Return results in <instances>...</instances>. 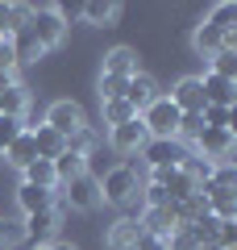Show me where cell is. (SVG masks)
<instances>
[{"instance_id": "cell-31", "label": "cell", "mask_w": 237, "mask_h": 250, "mask_svg": "<svg viewBox=\"0 0 237 250\" xmlns=\"http://www.w3.org/2000/svg\"><path fill=\"white\" fill-rule=\"evenodd\" d=\"M212 75L237 80V50H220V54H212Z\"/></svg>"}, {"instance_id": "cell-10", "label": "cell", "mask_w": 237, "mask_h": 250, "mask_svg": "<svg viewBox=\"0 0 237 250\" xmlns=\"http://www.w3.org/2000/svg\"><path fill=\"white\" fill-rule=\"evenodd\" d=\"M146 142H150V134H146V125H141V117H133V121L108 129V146H113L117 154H141Z\"/></svg>"}, {"instance_id": "cell-34", "label": "cell", "mask_w": 237, "mask_h": 250, "mask_svg": "<svg viewBox=\"0 0 237 250\" xmlns=\"http://www.w3.org/2000/svg\"><path fill=\"white\" fill-rule=\"evenodd\" d=\"M96 92H100V100H117L125 92V80H113V75H100L96 80Z\"/></svg>"}, {"instance_id": "cell-6", "label": "cell", "mask_w": 237, "mask_h": 250, "mask_svg": "<svg viewBox=\"0 0 237 250\" xmlns=\"http://www.w3.org/2000/svg\"><path fill=\"white\" fill-rule=\"evenodd\" d=\"M183 154H187V146L179 142V138H150V142L141 146V159H146L150 171H171V167H179Z\"/></svg>"}, {"instance_id": "cell-40", "label": "cell", "mask_w": 237, "mask_h": 250, "mask_svg": "<svg viewBox=\"0 0 237 250\" xmlns=\"http://www.w3.org/2000/svg\"><path fill=\"white\" fill-rule=\"evenodd\" d=\"M200 250H217V246H200Z\"/></svg>"}, {"instance_id": "cell-23", "label": "cell", "mask_w": 237, "mask_h": 250, "mask_svg": "<svg viewBox=\"0 0 237 250\" xmlns=\"http://www.w3.org/2000/svg\"><path fill=\"white\" fill-rule=\"evenodd\" d=\"M192 50L200 54V59H212V54L225 50V38H220L212 25H204V21H200V25L192 29Z\"/></svg>"}, {"instance_id": "cell-2", "label": "cell", "mask_w": 237, "mask_h": 250, "mask_svg": "<svg viewBox=\"0 0 237 250\" xmlns=\"http://www.w3.org/2000/svg\"><path fill=\"white\" fill-rule=\"evenodd\" d=\"M29 34L38 38V46H42V50H59L62 38H67V17H62V9H59V4H34Z\"/></svg>"}, {"instance_id": "cell-25", "label": "cell", "mask_w": 237, "mask_h": 250, "mask_svg": "<svg viewBox=\"0 0 237 250\" xmlns=\"http://www.w3.org/2000/svg\"><path fill=\"white\" fill-rule=\"evenodd\" d=\"M67 150H75V154H83V159H92V154L100 150V134H96V125L88 121L79 134H71V138H67Z\"/></svg>"}, {"instance_id": "cell-24", "label": "cell", "mask_w": 237, "mask_h": 250, "mask_svg": "<svg viewBox=\"0 0 237 250\" xmlns=\"http://www.w3.org/2000/svg\"><path fill=\"white\" fill-rule=\"evenodd\" d=\"M54 175H59V184H67V179H75V175H88V159L75 154V150H62L59 159H54Z\"/></svg>"}, {"instance_id": "cell-35", "label": "cell", "mask_w": 237, "mask_h": 250, "mask_svg": "<svg viewBox=\"0 0 237 250\" xmlns=\"http://www.w3.org/2000/svg\"><path fill=\"white\" fill-rule=\"evenodd\" d=\"M237 246V225L233 221H220V229H217V250H233Z\"/></svg>"}, {"instance_id": "cell-18", "label": "cell", "mask_w": 237, "mask_h": 250, "mask_svg": "<svg viewBox=\"0 0 237 250\" xmlns=\"http://www.w3.org/2000/svg\"><path fill=\"white\" fill-rule=\"evenodd\" d=\"M138 238H141V225L133 221V217H117V221L108 225V233H104L108 250H133Z\"/></svg>"}, {"instance_id": "cell-39", "label": "cell", "mask_w": 237, "mask_h": 250, "mask_svg": "<svg viewBox=\"0 0 237 250\" xmlns=\"http://www.w3.org/2000/svg\"><path fill=\"white\" fill-rule=\"evenodd\" d=\"M34 250H50V246H34Z\"/></svg>"}, {"instance_id": "cell-7", "label": "cell", "mask_w": 237, "mask_h": 250, "mask_svg": "<svg viewBox=\"0 0 237 250\" xmlns=\"http://www.w3.org/2000/svg\"><path fill=\"white\" fill-rule=\"evenodd\" d=\"M138 225H141V233L167 242L171 233L179 229V213H175V205H146V208L138 213Z\"/></svg>"}, {"instance_id": "cell-38", "label": "cell", "mask_w": 237, "mask_h": 250, "mask_svg": "<svg viewBox=\"0 0 237 250\" xmlns=\"http://www.w3.org/2000/svg\"><path fill=\"white\" fill-rule=\"evenodd\" d=\"M133 250H167V242H158V238H150V233H141Z\"/></svg>"}, {"instance_id": "cell-15", "label": "cell", "mask_w": 237, "mask_h": 250, "mask_svg": "<svg viewBox=\"0 0 237 250\" xmlns=\"http://www.w3.org/2000/svg\"><path fill=\"white\" fill-rule=\"evenodd\" d=\"M17 208H21V217L42 213V208H59V192H46V188L21 184V188H17Z\"/></svg>"}, {"instance_id": "cell-8", "label": "cell", "mask_w": 237, "mask_h": 250, "mask_svg": "<svg viewBox=\"0 0 237 250\" xmlns=\"http://www.w3.org/2000/svg\"><path fill=\"white\" fill-rule=\"evenodd\" d=\"M59 221H62L59 208H42V213L21 217V229H25V238L34 246H50V242H59Z\"/></svg>"}, {"instance_id": "cell-5", "label": "cell", "mask_w": 237, "mask_h": 250, "mask_svg": "<svg viewBox=\"0 0 237 250\" xmlns=\"http://www.w3.org/2000/svg\"><path fill=\"white\" fill-rule=\"evenodd\" d=\"M179 117H183V113L171 104V96H158L154 104L141 113V125H146V134H150V138H175Z\"/></svg>"}, {"instance_id": "cell-3", "label": "cell", "mask_w": 237, "mask_h": 250, "mask_svg": "<svg viewBox=\"0 0 237 250\" xmlns=\"http://www.w3.org/2000/svg\"><path fill=\"white\" fill-rule=\"evenodd\" d=\"M42 125H50L54 134H62V138H71V134H79L83 125H88V113H83V104L79 100H54L50 108H46V117H42Z\"/></svg>"}, {"instance_id": "cell-21", "label": "cell", "mask_w": 237, "mask_h": 250, "mask_svg": "<svg viewBox=\"0 0 237 250\" xmlns=\"http://www.w3.org/2000/svg\"><path fill=\"white\" fill-rule=\"evenodd\" d=\"M29 134H34V146H38V159H59L62 150H67V138L54 134L50 125H29Z\"/></svg>"}, {"instance_id": "cell-28", "label": "cell", "mask_w": 237, "mask_h": 250, "mask_svg": "<svg viewBox=\"0 0 237 250\" xmlns=\"http://www.w3.org/2000/svg\"><path fill=\"white\" fill-rule=\"evenodd\" d=\"M179 171H183V175L192 179L196 188H200L204 179L212 175V163H208V159H200V154H192V150H187V154H183V163H179Z\"/></svg>"}, {"instance_id": "cell-17", "label": "cell", "mask_w": 237, "mask_h": 250, "mask_svg": "<svg viewBox=\"0 0 237 250\" xmlns=\"http://www.w3.org/2000/svg\"><path fill=\"white\" fill-rule=\"evenodd\" d=\"M34 17V4H0V42H13Z\"/></svg>"}, {"instance_id": "cell-30", "label": "cell", "mask_w": 237, "mask_h": 250, "mask_svg": "<svg viewBox=\"0 0 237 250\" xmlns=\"http://www.w3.org/2000/svg\"><path fill=\"white\" fill-rule=\"evenodd\" d=\"M200 134H204V117L200 113H183V117H179V129H175L179 142H196Z\"/></svg>"}, {"instance_id": "cell-13", "label": "cell", "mask_w": 237, "mask_h": 250, "mask_svg": "<svg viewBox=\"0 0 237 250\" xmlns=\"http://www.w3.org/2000/svg\"><path fill=\"white\" fill-rule=\"evenodd\" d=\"M200 88H204V104H217V108H233L237 104V80H225V75H200Z\"/></svg>"}, {"instance_id": "cell-32", "label": "cell", "mask_w": 237, "mask_h": 250, "mask_svg": "<svg viewBox=\"0 0 237 250\" xmlns=\"http://www.w3.org/2000/svg\"><path fill=\"white\" fill-rule=\"evenodd\" d=\"M17 242H25V229H21V221H4V217H0V250H13Z\"/></svg>"}, {"instance_id": "cell-37", "label": "cell", "mask_w": 237, "mask_h": 250, "mask_svg": "<svg viewBox=\"0 0 237 250\" xmlns=\"http://www.w3.org/2000/svg\"><path fill=\"white\" fill-rule=\"evenodd\" d=\"M167 250H200V246H196V238H192L187 229H175V233L167 238Z\"/></svg>"}, {"instance_id": "cell-11", "label": "cell", "mask_w": 237, "mask_h": 250, "mask_svg": "<svg viewBox=\"0 0 237 250\" xmlns=\"http://www.w3.org/2000/svg\"><path fill=\"white\" fill-rule=\"evenodd\" d=\"M121 96L129 100V108H133V113L141 117V113H146V108L154 104L158 96H162V92H158V80H154V75L138 71V75H133V80H125V92H121Z\"/></svg>"}, {"instance_id": "cell-12", "label": "cell", "mask_w": 237, "mask_h": 250, "mask_svg": "<svg viewBox=\"0 0 237 250\" xmlns=\"http://www.w3.org/2000/svg\"><path fill=\"white\" fill-rule=\"evenodd\" d=\"M141 67H138V50L133 46H113L100 62V75H113V80H133Z\"/></svg>"}, {"instance_id": "cell-33", "label": "cell", "mask_w": 237, "mask_h": 250, "mask_svg": "<svg viewBox=\"0 0 237 250\" xmlns=\"http://www.w3.org/2000/svg\"><path fill=\"white\" fill-rule=\"evenodd\" d=\"M21 129H25V121H17V117H0V154L9 150V142L21 134Z\"/></svg>"}, {"instance_id": "cell-4", "label": "cell", "mask_w": 237, "mask_h": 250, "mask_svg": "<svg viewBox=\"0 0 237 250\" xmlns=\"http://www.w3.org/2000/svg\"><path fill=\"white\" fill-rule=\"evenodd\" d=\"M59 196L67 208H75V213H92V208L100 205V179L96 175H75L67 179V184H59Z\"/></svg>"}, {"instance_id": "cell-26", "label": "cell", "mask_w": 237, "mask_h": 250, "mask_svg": "<svg viewBox=\"0 0 237 250\" xmlns=\"http://www.w3.org/2000/svg\"><path fill=\"white\" fill-rule=\"evenodd\" d=\"M13 54H17V67H21V62H38V59H42L46 50L38 46V38L29 34V25H25V29L17 34V38H13Z\"/></svg>"}, {"instance_id": "cell-20", "label": "cell", "mask_w": 237, "mask_h": 250, "mask_svg": "<svg viewBox=\"0 0 237 250\" xmlns=\"http://www.w3.org/2000/svg\"><path fill=\"white\" fill-rule=\"evenodd\" d=\"M79 17L88 21V25H96V29H108L121 17V4L117 0H88V4H79Z\"/></svg>"}, {"instance_id": "cell-9", "label": "cell", "mask_w": 237, "mask_h": 250, "mask_svg": "<svg viewBox=\"0 0 237 250\" xmlns=\"http://www.w3.org/2000/svg\"><path fill=\"white\" fill-rule=\"evenodd\" d=\"M192 146H196L200 159L212 163V167H217V163H233V134H229V129H204Z\"/></svg>"}, {"instance_id": "cell-16", "label": "cell", "mask_w": 237, "mask_h": 250, "mask_svg": "<svg viewBox=\"0 0 237 250\" xmlns=\"http://www.w3.org/2000/svg\"><path fill=\"white\" fill-rule=\"evenodd\" d=\"M25 113H29V88L21 80L4 83V88H0V117H17V121H25Z\"/></svg>"}, {"instance_id": "cell-22", "label": "cell", "mask_w": 237, "mask_h": 250, "mask_svg": "<svg viewBox=\"0 0 237 250\" xmlns=\"http://www.w3.org/2000/svg\"><path fill=\"white\" fill-rule=\"evenodd\" d=\"M21 184H34V188H46V192H59V175H54V163H50V159H34L25 171H21Z\"/></svg>"}, {"instance_id": "cell-19", "label": "cell", "mask_w": 237, "mask_h": 250, "mask_svg": "<svg viewBox=\"0 0 237 250\" xmlns=\"http://www.w3.org/2000/svg\"><path fill=\"white\" fill-rule=\"evenodd\" d=\"M34 159H38V146H34V134H29V125H25V129H21V134L9 142V150H4V163H9V167H17V171H25Z\"/></svg>"}, {"instance_id": "cell-27", "label": "cell", "mask_w": 237, "mask_h": 250, "mask_svg": "<svg viewBox=\"0 0 237 250\" xmlns=\"http://www.w3.org/2000/svg\"><path fill=\"white\" fill-rule=\"evenodd\" d=\"M100 113H104V125L113 129V125H125V121H133V108H129V100L125 96H117V100H100Z\"/></svg>"}, {"instance_id": "cell-14", "label": "cell", "mask_w": 237, "mask_h": 250, "mask_svg": "<svg viewBox=\"0 0 237 250\" xmlns=\"http://www.w3.org/2000/svg\"><path fill=\"white\" fill-rule=\"evenodd\" d=\"M171 104L179 113H204V88H200V75H183L171 92Z\"/></svg>"}, {"instance_id": "cell-1", "label": "cell", "mask_w": 237, "mask_h": 250, "mask_svg": "<svg viewBox=\"0 0 237 250\" xmlns=\"http://www.w3.org/2000/svg\"><path fill=\"white\" fill-rule=\"evenodd\" d=\"M138 192H141V175H138L133 163H117V167H108L104 179H100V200H104V205L125 208V205L138 200Z\"/></svg>"}, {"instance_id": "cell-29", "label": "cell", "mask_w": 237, "mask_h": 250, "mask_svg": "<svg viewBox=\"0 0 237 250\" xmlns=\"http://www.w3.org/2000/svg\"><path fill=\"white\" fill-rule=\"evenodd\" d=\"M204 129H229L233 134V108H217V104H204Z\"/></svg>"}, {"instance_id": "cell-36", "label": "cell", "mask_w": 237, "mask_h": 250, "mask_svg": "<svg viewBox=\"0 0 237 250\" xmlns=\"http://www.w3.org/2000/svg\"><path fill=\"white\" fill-rule=\"evenodd\" d=\"M0 75H17V54H13V42H0Z\"/></svg>"}]
</instances>
